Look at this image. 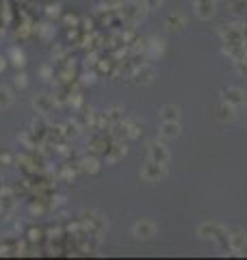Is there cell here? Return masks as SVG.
<instances>
[{
  "mask_svg": "<svg viewBox=\"0 0 247 260\" xmlns=\"http://www.w3.org/2000/svg\"><path fill=\"white\" fill-rule=\"evenodd\" d=\"M154 78H156V70L152 65H141V70L137 72V83L139 85H150L154 83Z\"/></svg>",
  "mask_w": 247,
  "mask_h": 260,
  "instance_id": "9c48e42d",
  "label": "cell"
},
{
  "mask_svg": "<svg viewBox=\"0 0 247 260\" xmlns=\"http://www.w3.org/2000/svg\"><path fill=\"white\" fill-rule=\"evenodd\" d=\"M193 5H202V3H208V0H191Z\"/></svg>",
  "mask_w": 247,
  "mask_h": 260,
  "instance_id": "ffe728a7",
  "label": "cell"
},
{
  "mask_svg": "<svg viewBox=\"0 0 247 260\" xmlns=\"http://www.w3.org/2000/svg\"><path fill=\"white\" fill-rule=\"evenodd\" d=\"M161 137L163 139H178L180 137V124L178 121H163L161 126Z\"/></svg>",
  "mask_w": 247,
  "mask_h": 260,
  "instance_id": "30bf717a",
  "label": "cell"
},
{
  "mask_svg": "<svg viewBox=\"0 0 247 260\" xmlns=\"http://www.w3.org/2000/svg\"><path fill=\"white\" fill-rule=\"evenodd\" d=\"M161 119L163 121H178L180 119V108L176 106V104H165V106H161Z\"/></svg>",
  "mask_w": 247,
  "mask_h": 260,
  "instance_id": "7c38bea8",
  "label": "cell"
},
{
  "mask_svg": "<svg viewBox=\"0 0 247 260\" xmlns=\"http://www.w3.org/2000/svg\"><path fill=\"white\" fill-rule=\"evenodd\" d=\"M11 100H13L11 91H9V89H5V87H0V108H3V106H9V104H11Z\"/></svg>",
  "mask_w": 247,
  "mask_h": 260,
  "instance_id": "2e32d148",
  "label": "cell"
},
{
  "mask_svg": "<svg viewBox=\"0 0 247 260\" xmlns=\"http://www.w3.org/2000/svg\"><path fill=\"white\" fill-rule=\"evenodd\" d=\"M228 245L232 251H236V254H241V251L247 247V234L243 230H234V232L228 234Z\"/></svg>",
  "mask_w": 247,
  "mask_h": 260,
  "instance_id": "8992f818",
  "label": "cell"
},
{
  "mask_svg": "<svg viewBox=\"0 0 247 260\" xmlns=\"http://www.w3.org/2000/svg\"><path fill=\"white\" fill-rule=\"evenodd\" d=\"M121 16H124V20H137V18L141 16V5L135 3V0L124 3L121 5Z\"/></svg>",
  "mask_w": 247,
  "mask_h": 260,
  "instance_id": "ba28073f",
  "label": "cell"
},
{
  "mask_svg": "<svg viewBox=\"0 0 247 260\" xmlns=\"http://www.w3.org/2000/svg\"><path fill=\"white\" fill-rule=\"evenodd\" d=\"M198 234L202 238H210V241H221V238H228V232L221 223L217 221H206V223H200L198 226Z\"/></svg>",
  "mask_w": 247,
  "mask_h": 260,
  "instance_id": "6da1fadb",
  "label": "cell"
},
{
  "mask_svg": "<svg viewBox=\"0 0 247 260\" xmlns=\"http://www.w3.org/2000/svg\"><path fill=\"white\" fill-rule=\"evenodd\" d=\"M165 176H167L165 165L154 163V161H148V165H143V169H141V178L145 182H158V180H163Z\"/></svg>",
  "mask_w": 247,
  "mask_h": 260,
  "instance_id": "7a4b0ae2",
  "label": "cell"
},
{
  "mask_svg": "<svg viewBox=\"0 0 247 260\" xmlns=\"http://www.w3.org/2000/svg\"><path fill=\"white\" fill-rule=\"evenodd\" d=\"M148 161H154V163L167 165V163H169V150H167L163 143L152 141V143H150V150H148Z\"/></svg>",
  "mask_w": 247,
  "mask_h": 260,
  "instance_id": "3957f363",
  "label": "cell"
},
{
  "mask_svg": "<svg viewBox=\"0 0 247 260\" xmlns=\"http://www.w3.org/2000/svg\"><path fill=\"white\" fill-rule=\"evenodd\" d=\"M133 234H135V238L148 241V238H152V236L156 234V223H152V221H148V219L137 221L135 226H133Z\"/></svg>",
  "mask_w": 247,
  "mask_h": 260,
  "instance_id": "277c9868",
  "label": "cell"
},
{
  "mask_svg": "<svg viewBox=\"0 0 247 260\" xmlns=\"http://www.w3.org/2000/svg\"><path fill=\"white\" fill-rule=\"evenodd\" d=\"M165 26L169 28V31H182L187 26V18L182 13H169V16L165 18Z\"/></svg>",
  "mask_w": 247,
  "mask_h": 260,
  "instance_id": "52a82bcc",
  "label": "cell"
},
{
  "mask_svg": "<svg viewBox=\"0 0 247 260\" xmlns=\"http://www.w3.org/2000/svg\"><path fill=\"white\" fill-rule=\"evenodd\" d=\"M221 96H223V100H226L228 104H232V106H241V104H245V100H247L245 91L238 89V87H226V89L221 91Z\"/></svg>",
  "mask_w": 247,
  "mask_h": 260,
  "instance_id": "5b68a950",
  "label": "cell"
},
{
  "mask_svg": "<svg viewBox=\"0 0 247 260\" xmlns=\"http://www.w3.org/2000/svg\"><path fill=\"white\" fill-rule=\"evenodd\" d=\"M35 106H39L41 113H48L50 108L54 106V102L52 100H48V96H39V98H35Z\"/></svg>",
  "mask_w": 247,
  "mask_h": 260,
  "instance_id": "9a60e30c",
  "label": "cell"
},
{
  "mask_svg": "<svg viewBox=\"0 0 247 260\" xmlns=\"http://www.w3.org/2000/svg\"><path fill=\"white\" fill-rule=\"evenodd\" d=\"M124 128H126V135L130 137V139L139 137V133H141V124H139L137 119H128V121H126V126H124Z\"/></svg>",
  "mask_w": 247,
  "mask_h": 260,
  "instance_id": "5bb4252c",
  "label": "cell"
},
{
  "mask_svg": "<svg viewBox=\"0 0 247 260\" xmlns=\"http://www.w3.org/2000/svg\"><path fill=\"white\" fill-rule=\"evenodd\" d=\"M145 9H158V7L163 5V0H143Z\"/></svg>",
  "mask_w": 247,
  "mask_h": 260,
  "instance_id": "d6986e66",
  "label": "cell"
},
{
  "mask_svg": "<svg viewBox=\"0 0 247 260\" xmlns=\"http://www.w3.org/2000/svg\"><path fill=\"white\" fill-rule=\"evenodd\" d=\"M124 154H126V148H121V146H113V154L108 156V163H117Z\"/></svg>",
  "mask_w": 247,
  "mask_h": 260,
  "instance_id": "e0dca14e",
  "label": "cell"
},
{
  "mask_svg": "<svg viewBox=\"0 0 247 260\" xmlns=\"http://www.w3.org/2000/svg\"><path fill=\"white\" fill-rule=\"evenodd\" d=\"M83 165H85V169H87V171H91V173H98V171H100L96 158H85Z\"/></svg>",
  "mask_w": 247,
  "mask_h": 260,
  "instance_id": "ac0fdd59",
  "label": "cell"
},
{
  "mask_svg": "<svg viewBox=\"0 0 247 260\" xmlns=\"http://www.w3.org/2000/svg\"><path fill=\"white\" fill-rule=\"evenodd\" d=\"M217 119L219 121H232L234 119V106L228 104L226 100H223L221 104H217Z\"/></svg>",
  "mask_w": 247,
  "mask_h": 260,
  "instance_id": "8fae6325",
  "label": "cell"
},
{
  "mask_svg": "<svg viewBox=\"0 0 247 260\" xmlns=\"http://www.w3.org/2000/svg\"><path fill=\"white\" fill-rule=\"evenodd\" d=\"M215 5L213 0H208V3H202V5H195V13H198V18L202 20H208V18H213L215 16Z\"/></svg>",
  "mask_w": 247,
  "mask_h": 260,
  "instance_id": "4fadbf2b",
  "label": "cell"
}]
</instances>
